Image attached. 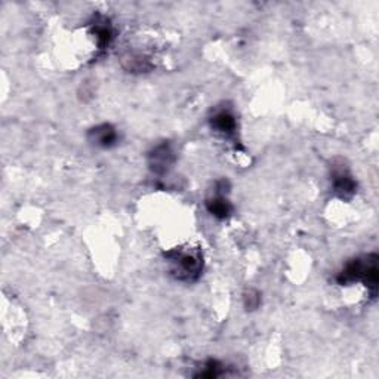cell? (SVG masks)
<instances>
[{
    "mask_svg": "<svg viewBox=\"0 0 379 379\" xmlns=\"http://www.w3.org/2000/svg\"><path fill=\"white\" fill-rule=\"evenodd\" d=\"M336 282L341 286H348L362 282L372 298L378 292V257L376 253L365 255L348 262L341 273L336 275Z\"/></svg>",
    "mask_w": 379,
    "mask_h": 379,
    "instance_id": "cell-1",
    "label": "cell"
},
{
    "mask_svg": "<svg viewBox=\"0 0 379 379\" xmlns=\"http://www.w3.org/2000/svg\"><path fill=\"white\" fill-rule=\"evenodd\" d=\"M171 273L179 282H196L203 271V257L199 249H173L165 253Z\"/></svg>",
    "mask_w": 379,
    "mask_h": 379,
    "instance_id": "cell-2",
    "label": "cell"
},
{
    "mask_svg": "<svg viewBox=\"0 0 379 379\" xmlns=\"http://www.w3.org/2000/svg\"><path fill=\"white\" fill-rule=\"evenodd\" d=\"M175 151H173L169 142H162L150 151L148 155V165L151 172L163 175L166 173L175 163Z\"/></svg>",
    "mask_w": 379,
    "mask_h": 379,
    "instance_id": "cell-3",
    "label": "cell"
},
{
    "mask_svg": "<svg viewBox=\"0 0 379 379\" xmlns=\"http://www.w3.org/2000/svg\"><path fill=\"white\" fill-rule=\"evenodd\" d=\"M211 126L215 132L229 139L235 138V134H237V120H235L234 113L229 108H222L215 113L211 117Z\"/></svg>",
    "mask_w": 379,
    "mask_h": 379,
    "instance_id": "cell-4",
    "label": "cell"
},
{
    "mask_svg": "<svg viewBox=\"0 0 379 379\" xmlns=\"http://www.w3.org/2000/svg\"><path fill=\"white\" fill-rule=\"evenodd\" d=\"M332 186L333 191L338 197L341 199H350L354 196L357 184L353 178V175L345 168H333L332 171Z\"/></svg>",
    "mask_w": 379,
    "mask_h": 379,
    "instance_id": "cell-5",
    "label": "cell"
},
{
    "mask_svg": "<svg viewBox=\"0 0 379 379\" xmlns=\"http://www.w3.org/2000/svg\"><path fill=\"white\" fill-rule=\"evenodd\" d=\"M88 138L92 144H95L99 148H111L117 144L119 134L108 123H102V125L92 128L88 132Z\"/></svg>",
    "mask_w": 379,
    "mask_h": 379,
    "instance_id": "cell-6",
    "label": "cell"
},
{
    "mask_svg": "<svg viewBox=\"0 0 379 379\" xmlns=\"http://www.w3.org/2000/svg\"><path fill=\"white\" fill-rule=\"evenodd\" d=\"M206 208H208L209 213L213 215V217L218 220L229 218L233 212L231 203L224 197V194H217L215 197L209 199L206 203Z\"/></svg>",
    "mask_w": 379,
    "mask_h": 379,
    "instance_id": "cell-7",
    "label": "cell"
},
{
    "mask_svg": "<svg viewBox=\"0 0 379 379\" xmlns=\"http://www.w3.org/2000/svg\"><path fill=\"white\" fill-rule=\"evenodd\" d=\"M92 33H94V36L97 39L98 49H101V50L108 48L113 37H115L113 36V30L107 21H102V23L97 21L94 26V30H92Z\"/></svg>",
    "mask_w": 379,
    "mask_h": 379,
    "instance_id": "cell-8",
    "label": "cell"
},
{
    "mask_svg": "<svg viewBox=\"0 0 379 379\" xmlns=\"http://www.w3.org/2000/svg\"><path fill=\"white\" fill-rule=\"evenodd\" d=\"M225 375L224 365L217 360H208L203 365V371H200L196 376L197 378H218Z\"/></svg>",
    "mask_w": 379,
    "mask_h": 379,
    "instance_id": "cell-9",
    "label": "cell"
},
{
    "mask_svg": "<svg viewBox=\"0 0 379 379\" xmlns=\"http://www.w3.org/2000/svg\"><path fill=\"white\" fill-rule=\"evenodd\" d=\"M243 302L246 310H257L261 304V293L255 289H249L243 296Z\"/></svg>",
    "mask_w": 379,
    "mask_h": 379,
    "instance_id": "cell-10",
    "label": "cell"
}]
</instances>
